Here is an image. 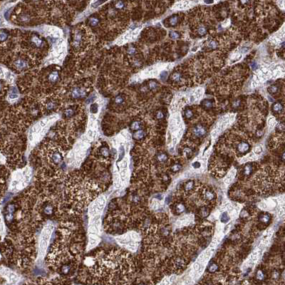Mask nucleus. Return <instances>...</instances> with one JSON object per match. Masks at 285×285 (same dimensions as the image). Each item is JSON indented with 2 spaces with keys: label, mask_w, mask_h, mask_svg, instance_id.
<instances>
[{
  "label": "nucleus",
  "mask_w": 285,
  "mask_h": 285,
  "mask_svg": "<svg viewBox=\"0 0 285 285\" xmlns=\"http://www.w3.org/2000/svg\"><path fill=\"white\" fill-rule=\"evenodd\" d=\"M192 134L196 138H201L203 137L206 133V128L203 125H198L194 127L192 131Z\"/></svg>",
  "instance_id": "f257e3e1"
},
{
  "label": "nucleus",
  "mask_w": 285,
  "mask_h": 285,
  "mask_svg": "<svg viewBox=\"0 0 285 285\" xmlns=\"http://www.w3.org/2000/svg\"><path fill=\"white\" fill-rule=\"evenodd\" d=\"M236 148L238 153H239L240 154H244V153H246L247 152L249 151L250 146L246 141H241V142H239L237 144Z\"/></svg>",
  "instance_id": "f03ea898"
},
{
  "label": "nucleus",
  "mask_w": 285,
  "mask_h": 285,
  "mask_svg": "<svg viewBox=\"0 0 285 285\" xmlns=\"http://www.w3.org/2000/svg\"><path fill=\"white\" fill-rule=\"evenodd\" d=\"M203 198L205 201L212 202L216 198L214 191L210 189H205L203 191Z\"/></svg>",
  "instance_id": "7ed1b4c3"
},
{
  "label": "nucleus",
  "mask_w": 285,
  "mask_h": 285,
  "mask_svg": "<svg viewBox=\"0 0 285 285\" xmlns=\"http://www.w3.org/2000/svg\"><path fill=\"white\" fill-rule=\"evenodd\" d=\"M255 278L257 282H264L266 280V278H267V274H266V272L264 270H262V269H260L255 273Z\"/></svg>",
  "instance_id": "20e7f679"
},
{
  "label": "nucleus",
  "mask_w": 285,
  "mask_h": 285,
  "mask_svg": "<svg viewBox=\"0 0 285 285\" xmlns=\"http://www.w3.org/2000/svg\"><path fill=\"white\" fill-rule=\"evenodd\" d=\"M253 171H254L253 166H252V164L249 163V164H247L244 166V168H242V173L245 178H247V177L250 176V175L252 174V172H253Z\"/></svg>",
  "instance_id": "39448f33"
},
{
  "label": "nucleus",
  "mask_w": 285,
  "mask_h": 285,
  "mask_svg": "<svg viewBox=\"0 0 285 285\" xmlns=\"http://www.w3.org/2000/svg\"><path fill=\"white\" fill-rule=\"evenodd\" d=\"M195 189V182L193 180H189L184 185V190L187 193H191Z\"/></svg>",
  "instance_id": "423d86ee"
},
{
  "label": "nucleus",
  "mask_w": 285,
  "mask_h": 285,
  "mask_svg": "<svg viewBox=\"0 0 285 285\" xmlns=\"http://www.w3.org/2000/svg\"><path fill=\"white\" fill-rule=\"evenodd\" d=\"M14 64L16 68H18V69H24V68H26L27 67V61L24 59H22V58L17 59V61H14Z\"/></svg>",
  "instance_id": "0eeeda50"
},
{
  "label": "nucleus",
  "mask_w": 285,
  "mask_h": 285,
  "mask_svg": "<svg viewBox=\"0 0 285 285\" xmlns=\"http://www.w3.org/2000/svg\"><path fill=\"white\" fill-rule=\"evenodd\" d=\"M86 91L83 89L76 88L72 91V96L74 98H80L86 96Z\"/></svg>",
  "instance_id": "6e6552de"
},
{
  "label": "nucleus",
  "mask_w": 285,
  "mask_h": 285,
  "mask_svg": "<svg viewBox=\"0 0 285 285\" xmlns=\"http://www.w3.org/2000/svg\"><path fill=\"white\" fill-rule=\"evenodd\" d=\"M270 215L267 213H262L260 215L259 217V220L260 221V223H262V224L264 225H267L269 223V222L270 221Z\"/></svg>",
  "instance_id": "1a4fd4ad"
},
{
  "label": "nucleus",
  "mask_w": 285,
  "mask_h": 285,
  "mask_svg": "<svg viewBox=\"0 0 285 285\" xmlns=\"http://www.w3.org/2000/svg\"><path fill=\"white\" fill-rule=\"evenodd\" d=\"M284 106L280 103H275L272 106V111L275 114H280L281 112L283 111Z\"/></svg>",
  "instance_id": "9d476101"
},
{
  "label": "nucleus",
  "mask_w": 285,
  "mask_h": 285,
  "mask_svg": "<svg viewBox=\"0 0 285 285\" xmlns=\"http://www.w3.org/2000/svg\"><path fill=\"white\" fill-rule=\"evenodd\" d=\"M156 160L160 163H163L167 161L168 156L165 153H159L156 155Z\"/></svg>",
  "instance_id": "9b49d317"
},
{
  "label": "nucleus",
  "mask_w": 285,
  "mask_h": 285,
  "mask_svg": "<svg viewBox=\"0 0 285 285\" xmlns=\"http://www.w3.org/2000/svg\"><path fill=\"white\" fill-rule=\"evenodd\" d=\"M175 211L177 213V214H181V213H184L185 211V205L182 204V203H178L175 205Z\"/></svg>",
  "instance_id": "f8f14e48"
},
{
  "label": "nucleus",
  "mask_w": 285,
  "mask_h": 285,
  "mask_svg": "<svg viewBox=\"0 0 285 285\" xmlns=\"http://www.w3.org/2000/svg\"><path fill=\"white\" fill-rule=\"evenodd\" d=\"M99 155L101 156L103 158H108L110 156V151L106 147H102L99 150Z\"/></svg>",
  "instance_id": "ddd939ff"
},
{
  "label": "nucleus",
  "mask_w": 285,
  "mask_h": 285,
  "mask_svg": "<svg viewBox=\"0 0 285 285\" xmlns=\"http://www.w3.org/2000/svg\"><path fill=\"white\" fill-rule=\"evenodd\" d=\"M218 269H219V266L218 264H217V263L213 262L210 263V264H209L208 269H207V270H208L209 272L214 273L215 272H217V270H218Z\"/></svg>",
  "instance_id": "4468645a"
},
{
  "label": "nucleus",
  "mask_w": 285,
  "mask_h": 285,
  "mask_svg": "<svg viewBox=\"0 0 285 285\" xmlns=\"http://www.w3.org/2000/svg\"><path fill=\"white\" fill-rule=\"evenodd\" d=\"M58 74L57 71H53L50 74L49 76V80L50 81V82H56V81H58Z\"/></svg>",
  "instance_id": "2eb2a0df"
},
{
  "label": "nucleus",
  "mask_w": 285,
  "mask_h": 285,
  "mask_svg": "<svg viewBox=\"0 0 285 285\" xmlns=\"http://www.w3.org/2000/svg\"><path fill=\"white\" fill-rule=\"evenodd\" d=\"M181 168H182V165L179 163H176L172 165V166L170 168V170L172 172H178L181 170Z\"/></svg>",
  "instance_id": "dca6fc26"
},
{
  "label": "nucleus",
  "mask_w": 285,
  "mask_h": 285,
  "mask_svg": "<svg viewBox=\"0 0 285 285\" xmlns=\"http://www.w3.org/2000/svg\"><path fill=\"white\" fill-rule=\"evenodd\" d=\"M178 19H179L178 16L174 15L172 17H171L170 19H168V22L171 26H175L178 24Z\"/></svg>",
  "instance_id": "f3484780"
},
{
  "label": "nucleus",
  "mask_w": 285,
  "mask_h": 285,
  "mask_svg": "<svg viewBox=\"0 0 285 285\" xmlns=\"http://www.w3.org/2000/svg\"><path fill=\"white\" fill-rule=\"evenodd\" d=\"M145 135V133L144 131H138L133 134V137L135 139L137 140H140L141 138H143Z\"/></svg>",
  "instance_id": "a211bd4d"
},
{
  "label": "nucleus",
  "mask_w": 285,
  "mask_h": 285,
  "mask_svg": "<svg viewBox=\"0 0 285 285\" xmlns=\"http://www.w3.org/2000/svg\"><path fill=\"white\" fill-rule=\"evenodd\" d=\"M18 97V91L15 87L11 88V91L9 93V98L11 99H16Z\"/></svg>",
  "instance_id": "6ab92c4d"
},
{
  "label": "nucleus",
  "mask_w": 285,
  "mask_h": 285,
  "mask_svg": "<svg viewBox=\"0 0 285 285\" xmlns=\"http://www.w3.org/2000/svg\"><path fill=\"white\" fill-rule=\"evenodd\" d=\"M203 105L205 109H211L213 107V102H212V101L209 100V99H207V100L206 99V100L203 101Z\"/></svg>",
  "instance_id": "aec40b11"
},
{
  "label": "nucleus",
  "mask_w": 285,
  "mask_h": 285,
  "mask_svg": "<svg viewBox=\"0 0 285 285\" xmlns=\"http://www.w3.org/2000/svg\"><path fill=\"white\" fill-rule=\"evenodd\" d=\"M210 214V210L207 207H203L200 210V215H201L202 217H206Z\"/></svg>",
  "instance_id": "412c9836"
},
{
  "label": "nucleus",
  "mask_w": 285,
  "mask_h": 285,
  "mask_svg": "<svg viewBox=\"0 0 285 285\" xmlns=\"http://www.w3.org/2000/svg\"><path fill=\"white\" fill-rule=\"evenodd\" d=\"M56 102L54 101H49L46 104V109L48 110H54L56 108Z\"/></svg>",
  "instance_id": "4be33fe9"
},
{
  "label": "nucleus",
  "mask_w": 285,
  "mask_h": 285,
  "mask_svg": "<svg viewBox=\"0 0 285 285\" xmlns=\"http://www.w3.org/2000/svg\"><path fill=\"white\" fill-rule=\"evenodd\" d=\"M278 90H279L278 86H276V85L271 86L268 89L269 92H270V93H272V94H274V93H277V92H278Z\"/></svg>",
  "instance_id": "5701e85b"
},
{
  "label": "nucleus",
  "mask_w": 285,
  "mask_h": 285,
  "mask_svg": "<svg viewBox=\"0 0 285 285\" xmlns=\"http://www.w3.org/2000/svg\"><path fill=\"white\" fill-rule=\"evenodd\" d=\"M183 154L185 157H190L192 154V151L189 148H186L183 149Z\"/></svg>",
  "instance_id": "b1692460"
},
{
  "label": "nucleus",
  "mask_w": 285,
  "mask_h": 285,
  "mask_svg": "<svg viewBox=\"0 0 285 285\" xmlns=\"http://www.w3.org/2000/svg\"><path fill=\"white\" fill-rule=\"evenodd\" d=\"M141 127V123H140L139 121H135V122H134L132 124V125H131V129L133 130V131H137V130L139 129Z\"/></svg>",
  "instance_id": "393cba45"
},
{
  "label": "nucleus",
  "mask_w": 285,
  "mask_h": 285,
  "mask_svg": "<svg viewBox=\"0 0 285 285\" xmlns=\"http://www.w3.org/2000/svg\"><path fill=\"white\" fill-rule=\"evenodd\" d=\"M249 216V212L247 211V210H246V209H243V210H242V212H241V213H240V217L241 218H243V219H245V218H247V217H248Z\"/></svg>",
  "instance_id": "a878e982"
},
{
  "label": "nucleus",
  "mask_w": 285,
  "mask_h": 285,
  "mask_svg": "<svg viewBox=\"0 0 285 285\" xmlns=\"http://www.w3.org/2000/svg\"><path fill=\"white\" fill-rule=\"evenodd\" d=\"M192 115H193V112H192V111L191 109H186L185 111V116L187 118L190 119V118H192Z\"/></svg>",
  "instance_id": "bb28decb"
},
{
  "label": "nucleus",
  "mask_w": 285,
  "mask_h": 285,
  "mask_svg": "<svg viewBox=\"0 0 285 285\" xmlns=\"http://www.w3.org/2000/svg\"><path fill=\"white\" fill-rule=\"evenodd\" d=\"M229 216H228L227 213H224L223 215H222L221 221L223 222V223H227V222L229 221Z\"/></svg>",
  "instance_id": "cd10ccee"
},
{
  "label": "nucleus",
  "mask_w": 285,
  "mask_h": 285,
  "mask_svg": "<svg viewBox=\"0 0 285 285\" xmlns=\"http://www.w3.org/2000/svg\"><path fill=\"white\" fill-rule=\"evenodd\" d=\"M91 112L92 113H96L98 112V104L96 103H93L91 106Z\"/></svg>",
  "instance_id": "c85d7f7f"
},
{
  "label": "nucleus",
  "mask_w": 285,
  "mask_h": 285,
  "mask_svg": "<svg viewBox=\"0 0 285 285\" xmlns=\"http://www.w3.org/2000/svg\"><path fill=\"white\" fill-rule=\"evenodd\" d=\"M123 101H124V99H123V98L122 97V96H118L115 97V103H117V104H121V103L123 102Z\"/></svg>",
  "instance_id": "c756f323"
},
{
  "label": "nucleus",
  "mask_w": 285,
  "mask_h": 285,
  "mask_svg": "<svg viewBox=\"0 0 285 285\" xmlns=\"http://www.w3.org/2000/svg\"><path fill=\"white\" fill-rule=\"evenodd\" d=\"M98 22H99L98 19L94 18V17H93V18H91L90 19V24L92 26V27H95V26L97 25Z\"/></svg>",
  "instance_id": "7c9ffc66"
},
{
  "label": "nucleus",
  "mask_w": 285,
  "mask_h": 285,
  "mask_svg": "<svg viewBox=\"0 0 285 285\" xmlns=\"http://www.w3.org/2000/svg\"><path fill=\"white\" fill-rule=\"evenodd\" d=\"M170 36L172 39H178L179 37V34H178V32L172 31V32H170Z\"/></svg>",
  "instance_id": "2f4dec72"
},
{
  "label": "nucleus",
  "mask_w": 285,
  "mask_h": 285,
  "mask_svg": "<svg viewBox=\"0 0 285 285\" xmlns=\"http://www.w3.org/2000/svg\"><path fill=\"white\" fill-rule=\"evenodd\" d=\"M124 7H125V4L123 1H118V2H116V4H115V7L117 9H121Z\"/></svg>",
  "instance_id": "473e14b6"
},
{
  "label": "nucleus",
  "mask_w": 285,
  "mask_h": 285,
  "mask_svg": "<svg viewBox=\"0 0 285 285\" xmlns=\"http://www.w3.org/2000/svg\"><path fill=\"white\" fill-rule=\"evenodd\" d=\"M7 34L6 33V32H3V31H1V42H4V41H5L6 39H7Z\"/></svg>",
  "instance_id": "72a5a7b5"
},
{
  "label": "nucleus",
  "mask_w": 285,
  "mask_h": 285,
  "mask_svg": "<svg viewBox=\"0 0 285 285\" xmlns=\"http://www.w3.org/2000/svg\"><path fill=\"white\" fill-rule=\"evenodd\" d=\"M73 113H74V111L71 110V109H67L65 111V115L67 117H71L73 115Z\"/></svg>",
  "instance_id": "f704fd0d"
},
{
  "label": "nucleus",
  "mask_w": 285,
  "mask_h": 285,
  "mask_svg": "<svg viewBox=\"0 0 285 285\" xmlns=\"http://www.w3.org/2000/svg\"><path fill=\"white\" fill-rule=\"evenodd\" d=\"M156 117H157V118L158 119H163V118H164V114H163V112H161V111H159V112H158L157 114H156Z\"/></svg>",
  "instance_id": "c9c22d12"
},
{
  "label": "nucleus",
  "mask_w": 285,
  "mask_h": 285,
  "mask_svg": "<svg viewBox=\"0 0 285 285\" xmlns=\"http://www.w3.org/2000/svg\"><path fill=\"white\" fill-rule=\"evenodd\" d=\"M255 153H257V154H259V153H261L262 152V148L260 147H257L256 148H255Z\"/></svg>",
  "instance_id": "e433bc0d"
},
{
  "label": "nucleus",
  "mask_w": 285,
  "mask_h": 285,
  "mask_svg": "<svg viewBox=\"0 0 285 285\" xmlns=\"http://www.w3.org/2000/svg\"><path fill=\"white\" fill-rule=\"evenodd\" d=\"M193 166L195 168H199L200 166V164L198 162H195V163H193Z\"/></svg>",
  "instance_id": "4c0bfd02"
},
{
  "label": "nucleus",
  "mask_w": 285,
  "mask_h": 285,
  "mask_svg": "<svg viewBox=\"0 0 285 285\" xmlns=\"http://www.w3.org/2000/svg\"><path fill=\"white\" fill-rule=\"evenodd\" d=\"M136 285H150V284H148V283L146 282H138Z\"/></svg>",
  "instance_id": "58836bf2"
},
{
  "label": "nucleus",
  "mask_w": 285,
  "mask_h": 285,
  "mask_svg": "<svg viewBox=\"0 0 285 285\" xmlns=\"http://www.w3.org/2000/svg\"><path fill=\"white\" fill-rule=\"evenodd\" d=\"M282 160L285 161V151L282 153Z\"/></svg>",
  "instance_id": "ea45409f"
},
{
  "label": "nucleus",
  "mask_w": 285,
  "mask_h": 285,
  "mask_svg": "<svg viewBox=\"0 0 285 285\" xmlns=\"http://www.w3.org/2000/svg\"><path fill=\"white\" fill-rule=\"evenodd\" d=\"M284 257L285 258V252H284Z\"/></svg>",
  "instance_id": "a19ab883"
}]
</instances>
